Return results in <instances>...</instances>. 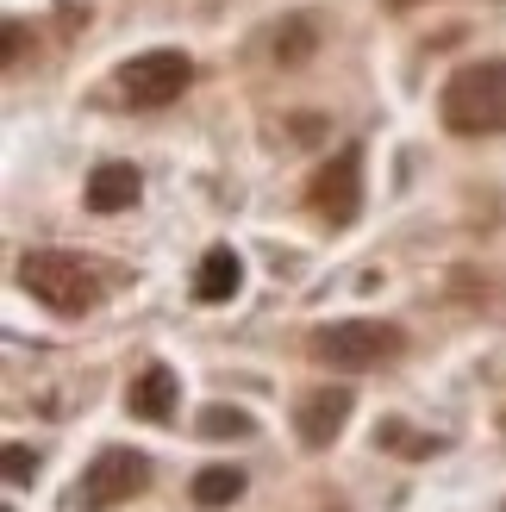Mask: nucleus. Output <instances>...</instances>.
<instances>
[{"mask_svg": "<svg viewBox=\"0 0 506 512\" xmlns=\"http://www.w3.org/2000/svg\"><path fill=\"white\" fill-rule=\"evenodd\" d=\"M407 350V331L388 325V319H338V325H319L313 331V363L338 369V375H363V369H382Z\"/></svg>", "mask_w": 506, "mask_h": 512, "instance_id": "obj_2", "label": "nucleus"}, {"mask_svg": "<svg viewBox=\"0 0 506 512\" xmlns=\"http://www.w3.org/2000/svg\"><path fill=\"white\" fill-rule=\"evenodd\" d=\"M388 7H413V0H388Z\"/></svg>", "mask_w": 506, "mask_h": 512, "instance_id": "obj_15", "label": "nucleus"}, {"mask_svg": "<svg viewBox=\"0 0 506 512\" xmlns=\"http://www.w3.org/2000/svg\"><path fill=\"white\" fill-rule=\"evenodd\" d=\"M438 113H444V125L457 138H494V132H506V63H494V57L463 63L444 82Z\"/></svg>", "mask_w": 506, "mask_h": 512, "instance_id": "obj_1", "label": "nucleus"}, {"mask_svg": "<svg viewBox=\"0 0 506 512\" xmlns=\"http://www.w3.org/2000/svg\"><path fill=\"white\" fill-rule=\"evenodd\" d=\"M350 406H357V400H350L344 388H319V394H307V400L294 406V431H300V444H307V450H325V444H332L338 431L350 425Z\"/></svg>", "mask_w": 506, "mask_h": 512, "instance_id": "obj_7", "label": "nucleus"}, {"mask_svg": "<svg viewBox=\"0 0 506 512\" xmlns=\"http://www.w3.org/2000/svg\"><path fill=\"white\" fill-rule=\"evenodd\" d=\"M188 82H194V63L182 57V50H144V57L119 63V75H113L119 100L138 107V113H157V107H169V100H182Z\"/></svg>", "mask_w": 506, "mask_h": 512, "instance_id": "obj_5", "label": "nucleus"}, {"mask_svg": "<svg viewBox=\"0 0 506 512\" xmlns=\"http://www.w3.org/2000/svg\"><path fill=\"white\" fill-rule=\"evenodd\" d=\"M269 50H275V63H282V69H300V63L319 50V19H307V13L282 19V25H275V44H269Z\"/></svg>", "mask_w": 506, "mask_h": 512, "instance_id": "obj_11", "label": "nucleus"}, {"mask_svg": "<svg viewBox=\"0 0 506 512\" xmlns=\"http://www.w3.org/2000/svg\"><path fill=\"white\" fill-rule=\"evenodd\" d=\"M238 281H244V263H238V250H207L200 256V269H194V300H232L238 294Z\"/></svg>", "mask_w": 506, "mask_h": 512, "instance_id": "obj_10", "label": "nucleus"}, {"mask_svg": "<svg viewBox=\"0 0 506 512\" xmlns=\"http://www.w3.org/2000/svg\"><path fill=\"white\" fill-rule=\"evenodd\" d=\"M32 475H38V456L25 450V444H7V481H13V488H25Z\"/></svg>", "mask_w": 506, "mask_h": 512, "instance_id": "obj_14", "label": "nucleus"}, {"mask_svg": "<svg viewBox=\"0 0 506 512\" xmlns=\"http://www.w3.org/2000/svg\"><path fill=\"white\" fill-rule=\"evenodd\" d=\"M138 194H144V175L132 163H100L88 175V213H125L138 207Z\"/></svg>", "mask_w": 506, "mask_h": 512, "instance_id": "obj_9", "label": "nucleus"}, {"mask_svg": "<svg viewBox=\"0 0 506 512\" xmlns=\"http://www.w3.org/2000/svg\"><path fill=\"white\" fill-rule=\"evenodd\" d=\"M175 394H182V388H175V375L163 363H150L132 388H125V413L144 419V425H169L175 419Z\"/></svg>", "mask_w": 506, "mask_h": 512, "instance_id": "obj_8", "label": "nucleus"}, {"mask_svg": "<svg viewBox=\"0 0 506 512\" xmlns=\"http://www.w3.org/2000/svg\"><path fill=\"white\" fill-rule=\"evenodd\" d=\"M200 431H207V438H250L257 419L238 413V406H207V413H200Z\"/></svg>", "mask_w": 506, "mask_h": 512, "instance_id": "obj_13", "label": "nucleus"}, {"mask_svg": "<svg viewBox=\"0 0 506 512\" xmlns=\"http://www.w3.org/2000/svg\"><path fill=\"white\" fill-rule=\"evenodd\" d=\"M19 288L32 294L44 313H57V319H82L88 306H94V269L82 263V256H69V250H32V256H19Z\"/></svg>", "mask_w": 506, "mask_h": 512, "instance_id": "obj_3", "label": "nucleus"}, {"mask_svg": "<svg viewBox=\"0 0 506 512\" xmlns=\"http://www.w3.org/2000/svg\"><path fill=\"white\" fill-rule=\"evenodd\" d=\"M144 488H150V456L132 450V444H113V450H100L94 463L82 469L69 506H75V512H113V506H125V500H138Z\"/></svg>", "mask_w": 506, "mask_h": 512, "instance_id": "obj_4", "label": "nucleus"}, {"mask_svg": "<svg viewBox=\"0 0 506 512\" xmlns=\"http://www.w3.org/2000/svg\"><path fill=\"white\" fill-rule=\"evenodd\" d=\"M238 494H244V469H232V463H213V469L194 475V506H207V512L232 506Z\"/></svg>", "mask_w": 506, "mask_h": 512, "instance_id": "obj_12", "label": "nucleus"}, {"mask_svg": "<svg viewBox=\"0 0 506 512\" xmlns=\"http://www.w3.org/2000/svg\"><path fill=\"white\" fill-rule=\"evenodd\" d=\"M313 213L325 225H338V232L357 225V213H363V144H344L338 157L313 175Z\"/></svg>", "mask_w": 506, "mask_h": 512, "instance_id": "obj_6", "label": "nucleus"}]
</instances>
